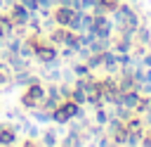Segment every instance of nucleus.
Returning a JSON list of instances; mask_svg holds the SVG:
<instances>
[{
    "instance_id": "f257e3e1",
    "label": "nucleus",
    "mask_w": 151,
    "mask_h": 147,
    "mask_svg": "<svg viewBox=\"0 0 151 147\" xmlns=\"http://www.w3.org/2000/svg\"><path fill=\"white\" fill-rule=\"evenodd\" d=\"M113 24H132V26H139L142 21H144V14L139 17V12L130 5V2H120L118 7H116V12H113Z\"/></svg>"
},
{
    "instance_id": "f03ea898",
    "label": "nucleus",
    "mask_w": 151,
    "mask_h": 147,
    "mask_svg": "<svg viewBox=\"0 0 151 147\" xmlns=\"http://www.w3.org/2000/svg\"><path fill=\"white\" fill-rule=\"evenodd\" d=\"M47 95V90L40 85V83H31L28 85V90L24 92V97H21V104L24 107H28V109H35L40 102H42V97Z\"/></svg>"
},
{
    "instance_id": "7ed1b4c3",
    "label": "nucleus",
    "mask_w": 151,
    "mask_h": 147,
    "mask_svg": "<svg viewBox=\"0 0 151 147\" xmlns=\"http://www.w3.org/2000/svg\"><path fill=\"white\" fill-rule=\"evenodd\" d=\"M113 21L106 17V14H97L94 17V24H92V33L99 36V38H113Z\"/></svg>"
},
{
    "instance_id": "20e7f679",
    "label": "nucleus",
    "mask_w": 151,
    "mask_h": 147,
    "mask_svg": "<svg viewBox=\"0 0 151 147\" xmlns=\"http://www.w3.org/2000/svg\"><path fill=\"white\" fill-rule=\"evenodd\" d=\"M9 19H12L14 26H26L28 19H31V9H28L24 2H21V5H12V7H9Z\"/></svg>"
},
{
    "instance_id": "39448f33",
    "label": "nucleus",
    "mask_w": 151,
    "mask_h": 147,
    "mask_svg": "<svg viewBox=\"0 0 151 147\" xmlns=\"http://www.w3.org/2000/svg\"><path fill=\"white\" fill-rule=\"evenodd\" d=\"M76 12H78V9H73V7L57 5V7H54V12H52V19H54V24H57V26H68V24H71V19L76 17Z\"/></svg>"
},
{
    "instance_id": "423d86ee",
    "label": "nucleus",
    "mask_w": 151,
    "mask_h": 147,
    "mask_svg": "<svg viewBox=\"0 0 151 147\" xmlns=\"http://www.w3.org/2000/svg\"><path fill=\"white\" fill-rule=\"evenodd\" d=\"M125 130H127V133H137V135H142V133L146 130V121H144V116L134 111L130 119H125Z\"/></svg>"
},
{
    "instance_id": "0eeeda50",
    "label": "nucleus",
    "mask_w": 151,
    "mask_h": 147,
    "mask_svg": "<svg viewBox=\"0 0 151 147\" xmlns=\"http://www.w3.org/2000/svg\"><path fill=\"white\" fill-rule=\"evenodd\" d=\"M139 100H142V92L137 90V88H132V90H125V92H120V104H125L127 109H137V104H139Z\"/></svg>"
},
{
    "instance_id": "6e6552de",
    "label": "nucleus",
    "mask_w": 151,
    "mask_h": 147,
    "mask_svg": "<svg viewBox=\"0 0 151 147\" xmlns=\"http://www.w3.org/2000/svg\"><path fill=\"white\" fill-rule=\"evenodd\" d=\"M134 43H139V45H151V28L142 21L139 26H137V31H134Z\"/></svg>"
},
{
    "instance_id": "1a4fd4ad",
    "label": "nucleus",
    "mask_w": 151,
    "mask_h": 147,
    "mask_svg": "<svg viewBox=\"0 0 151 147\" xmlns=\"http://www.w3.org/2000/svg\"><path fill=\"white\" fill-rule=\"evenodd\" d=\"M109 119H111V114L106 111V104H101V107H97V114H94V121H97L99 126H106V123H109Z\"/></svg>"
},
{
    "instance_id": "9d476101",
    "label": "nucleus",
    "mask_w": 151,
    "mask_h": 147,
    "mask_svg": "<svg viewBox=\"0 0 151 147\" xmlns=\"http://www.w3.org/2000/svg\"><path fill=\"white\" fill-rule=\"evenodd\" d=\"M68 100H73V102H78V104H87L85 90H80V88H73V90H71V97H68Z\"/></svg>"
},
{
    "instance_id": "9b49d317",
    "label": "nucleus",
    "mask_w": 151,
    "mask_h": 147,
    "mask_svg": "<svg viewBox=\"0 0 151 147\" xmlns=\"http://www.w3.org/2000/svg\"><path fill=\"white\" fill-rule=\"evenodd\" d=\"M17 138H14V130H7V128H0V142L2 145H12Z\"/></svg>"
},
{
    "instance_id": "f8f14e48",
    "label": "nucleus",
    "mask_w": 151,
    "mask_h": 147,
    "mask_svg": "<svg viewBox=\"0 0 151 147\" xmlns=\"http://www.w3.org/2000/svg\"><path fill=\"white\" fill-rule=\"evenodd\" d=\"M73 74H76V76H90L92 71H90V66H87L85 62H78V64H73Z\"/></svg>"
},
{
    "instance_id": "ddd939ff",
    "label": "nucleus",
    "mask_w": 151,
    "mask_h": 147,
    "mask_svg": "<svg viewBox=\"0 0 151 147\" xmlns=\"http://www.w3.org/2000/svg\"><path fill=\"white\" fill-rule=\"evenodd\" d=\"M40 142H42V145H57V142H59V138H57V133H54V130H45Z\"/></svg>"
},
{
    "instance_id": "4468645a",
    "label": "nucleus",
    "mask_w": 151,
    "mask_h": 147,
    "mask_svg": "<svg viewBox=\"0 0 151 147\" xmlns=\"http://www.w3.org/2000/svg\"><path fill=\"white\" fill-rule=\"evenodd\" d=\"M137 90H139L142 95H151V83H139Z\"/></svg>"
},
{
    "instance_id": "2eb2a0df",
    "label": "nucleus",
    "mask_w": 151,
    "mask_h": 147,
    "mask_svg": "<svg viewBox=\"0 0 151 147\" xmlns=\"http://www.w3.org/2000/svg\"><path fill=\"white\" fill-rule=\"evenodd\" d=\"M142 64H144V66H151V45H149V50L144 52V57H142Z\"/></svg>"
},
{
    "instance_id": "dca6fc26",
    "label": "nucleus",
    "mask_w": 151,
    "mask_h": 147,
    "mask_svg": "<svg viewBox=\"0 0 151 147\" xmlns=\"http://www.w3.org/2000/svg\"><path fill=\"white\" fill-rule=\"evenodd\" d=\"M5 81H7V76H5V74H0V83H5Z\"/></svg>"
},
{
    "instance_id": "f3484780",
    "label": "nucleus",
    "mask_w": 151,
    "mask_h": 147,
    "mask_svg": "<svg viewBox=\"0 0 151 147\" xmlns=\"http://www.w3.org/2000/svg\"><path fill=\"white\" fill-rule=\"evenodd\" d=\"M144 133H149V135H151V126H146V130H144Z\"/></svg>"
},
{
    "instance_id": "a211bd4d",
    "label": "nucleus",
    "mask_w": 151,
    "mask_h": 147,
    "mask_svg": "<svg viewBox=\"0 0 151 147\" xmlns=\"http://www.w3.org/2000/svg\"><path fill=\"white\" fill-rule=\"evenodd\" d=\"M146 17H149V21H151V12H149V14H146Z\"/></svg>"
}]
</instances>
